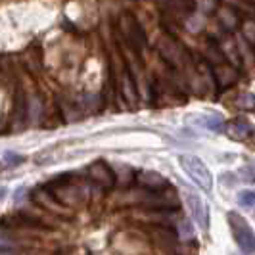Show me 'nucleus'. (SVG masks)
I'll return each mask as SVG.
<instances>
[{
	"label": "nucleus",
	"instance_id": "1",
	"mask_svg": "<svg viewBox=\"0 0 255 255\" xmlns=\"http://www.w3.org/2000/svg\"><path fill=\"white\" fill-rule=\"evenodd\" d=\"M119 35L121 38L125 40V44H127L128 48L132 52H142L146 48V33H144V29L142 25L138 23V19L132 15V13H121L119 15Z\"/></svg>",
	"mask_w": 255,
	"mask_h": 255
},
{
	"label": "nucleus",
	"instance_id": "2",
	"mask_svg": "<svg viewBox=\"0 0 255 255\" xmlns=\"http://www.w3.org/2000/svg\"><path fill=\"white\" fill-rule=\"evenodd\" d=\"M157 52L167 64L171 67H177V69H182L184 65H188V60H190L188 50L173 35H167V33L157 38Z\"/></svg>",
	"mask_w": 255,
	"mask_h": 255
},
{
	"label": "nucleus",
	"instance_id": "3",
	"mask_svg": "<svg viewBox=\"0 0 255 255\" xmlns=\"http://www.w3.org/2000/svg\"><path fill=\"white\" fill-rule=\"evenodd\" d=\"M180 161V167H182V171L190 177L202 190L209 192L213 188V177H211V171L207 169L204 161L200 159V157H196V155H188V153H184V155H180L179 157Z\"/></svg>",
	"mask_w": 255,
	"mask_h": 255
},
{
	"label": "nucleus",
	"instance_id": "4",
	"mask_svg": "<svg viewBox=\"0 0 255 255\" xmlns=\"http://www.w3.org/2000/svg\"><path fill=\"white\" fill-rule=\"evenodd\" d=\"M229 223L230 230H232V236L238 244V248L242 250L244 254H254L255 252V234L254 230L250 229L248 221L238 215V213H229Z\"/></svg>",
	"mask_w": 255,
	"mask_h": 255
},
{
	"label": "nucleus",
	"instance_id": "5",
	"mask_svg": "<svg viewBox=\"0 0 255 255\" xmlns=\"http://www.w3.org/2000/svg\"><path fill=\"white\" fill-rule=\"evenodd\" d=\"M182 196H184V202L188 205L190 215L194 217V221L205 230L209 227V211H207V205H205L204 202H202V198H200L198 194H194V192L184 190Z\"/></svg>",
	"mask_w": 255,
	"mask_h": 255
},
{
	"label": "nucleus",
	"instance_id": "6",
	"mask_svg": "<svg viewBox=\"0 0 255 255\" xmlns=\"http://www.w3.org/2000/svg\"><path fill=\"white\" fill-rule=\"evenodd\" d=\"M29 119V100H27L25 90L21 87L15 89L13 94V114H12V123L15 130H21L27 125Z\"/></svg>",
	"mask_w": 255,
	"mask_h": 255
},
{
	"label": "nucleus",
	"instance_id": "7",
	"mask_svg": "<svg viewBox=\"0 0 255 255\" xmlns=\"http://www.w3.org/2000/svg\"><path fill=\"white\" fill-rule=\"evenodd\" d=\"M87 173H89V179L102 188H112L115 184V173L104 161H94L92 165H89Z\"/></svg>",
	"mask_w": 255,
	"mask_h": 255
},
{
	"label": "nucleus",
	"instance_id": "8",
	"mask_svg": "<svg viewBox=\"0 0 255 255\" xmlns=\"http://www.w3.org/2000/svg\"><path fill=\"white\" fill-rule=\"evenodd\" d=\"M31 198H33V202L37 205L48 209V211L56 213V215H67V213H69L64 207V204H60L50 192H46V188H35L33 194H31Z\"/></svg>",
	"mask_w": 255,
	"mask_h": 255
},
{
	"label": "nucleus",
	"instance_id": "9",
	"mask_svg": "<svg viewBox=\"0 0 255 255\" xmlns=\"http://www.w3.org/2000/svg\"><path fill=\"white\" fill-rule=\"evenodd\" d=\"M236 79H238V71L234 65L227 64V62L213 65V83L219 89H229L236 83Z\"/></svg>",
	"mask_w": 255,
	"mask_h": 255
},
{
	"label": "nucleus",
	"instance_id": "10",
	"mask_svg": "<svg viewBox=\"0 0 255 255\" xmlns=\"http://www.w3.org/2000/svg\"><path fill=\"white\" fill-rule=\"evenodd\" d=\"M121 92L128 104L138 102V89H136V83L128 69H123V75H121Z\"/></svg>",
	"mask_w": 255,
	"mask_h": 255
},
{
	"label": "nucleus",
	"instance_id": "11",
	"mask_svg": "<svg viewBox=\"0 0 255 255\" xmlns=\"http://www.w3.org/2000/svg\"><path fill=\"white\" fill-rule=\"evenodd\" d=\"M136 180H138L140 186L148 188V190H159V188L167 186V180L155 171H142Z\"/></svg>",
	"mask_w": 255,
	"mask_h": 255
},
{
	"label": "nucleus",
	"instance_id": "12",
	"mask_svg": "<svg viewBox=\"0 0 255 255\" xmlns=\"http://www.w3.org/2000/svg\"><path fill=\"white\" fill-rule=\"evenodd\" d=\"M229 132L232 140H246V138L252 134V125H250L248 121L238 119V121H234L229 127Z\"/></svg>",
	"mask_w": 255,
	"mask_h": 255
},
{
	"label": "nucleus",
	"instance_id": "13",
	"mask_svg": "<svg viewBox=\"0 0 255 255\" xmlns=\"http://www.w3.org/2000/svg\"><path fill=\"white\" fill-rule=\"evenodd\" d=\"M217 15H219V21H221V25L225 27V29L232 31V29H236V27H238V15H236V12H232L230 8H227V6L219 8Z\"/></svg>",
	"mask_w": 255,
	"mask_h": 255
},
{
	"label": "nucleus",
	"instance_id": "14",
	"mask_svg": "<svg viewBox=\"0 0 255 255\" xmlns=\"http://www.w3.org/2000/svg\"><path fill=\"white\" fill-rule=\"evenodd\" d=\"M204 56H205V60L213 65H219V64H223V62H225V56H223L221 46H217V44H215V42H211V40L205 44Z\"/></svg>",
	"mask_w": 255,
	"mask_h": 255
},
{
	"label": "nucleus",
	"instance_id": "15",
	"mask_svg": "<svg viewBox=\"0 0 255 255\" xmlns=\"http://www.w3.org/2000/svg\"><path fill=\"white\" fill-rule=\"evenodd\" d=\"M234 106H236L238 110H244V112H255V94L244 92V94H240V96L234 100Z\"/></svg>",
	"mask_w": 255,
	"mask_h": 255
},
{
	"label": "nucleus",
	"instance_id": "16",
	"mask_svg": "<svg viewBox=\"0 0 255 255\" xmlns=\"http://www.w3.org/2000/svg\"><path fill=\"white\" fill-rule=\"evenodd\" d=\"M238 204L242 207H255V192L254 190H244L238 194Z\"/></svg>",
	"mask_w": 255,
	"mask_h": 255
},
{
	"label": "nucleus",
	"instance_id": "17",
	"mask_svg": "<svg viewBox=\"0 0 255 255\" xmlns=\"http://www.w3.org/2000/svg\"><path fill=\"white\" fill-rule=\"evenodd\" d=\"M60 108L64 110V115L67 121H75V119H79V112H77V110H71V102L60 100Z\"/></svg>",
	"mask_w": 255,
	"mask_h": 255
},
{
	"label": "nucleus",
	"instance_id": "18",
	"mask_svg": "<svg viewBox=\"0 0 255 255\" xmlns=\"http://www.w3.org/2000/svg\"><path fill=\"white\" fill-rule=\"evenodd\" d=\"M179 230H180V234H182V238L184 240H188V238H194V229H192V225H190V221H180L179 223Z\"/></svg>",
	"mask_w": 255,
	"mask_h": 255
},
{
	"label": "nucleus",
	"instance_id": "19",
	"mask_svg": "<svg viewBox=\"0 0 255 255\" xmlns=\"http://www.w3.org/2000/svg\"><path fill=\"white\" fill-rule=\"evenodd\" d=\"M204 125L207 128H213V130H221L223 128V119L221 117H207L204 121Z\"/></svg>",
	"mask_w": 255,
	"mask_h": 255
},
{
	"label": "nucleus",
	"instance_id": "20",
	"mask_svg": "<svg viewBox=\"0 0 255 255\" xmlns=\"http://www.w3.org/2000/svg\"><path fill=\"white\" fill-rule=\"evenodd\" d=\"M244 35H246V38H250L252 42H255V21H248L244 25Z\"/></svg>",
	"mask_w": 255,
	"mask_h": 255
},
{
	"label": "nucleus",
	"instance_id": "21",
	"mask_svg": "<svg viewBox=\"0 0 255 255\" xmlns=\"http://www.w3.org/2000/svg\"><path fill=\"white\" fill-rule=\"evenodd\" d=\"M6 159H10V161H21V157L19 155H13V153H6Z\"/></svg>",
	"mask_w": 255,
	"mask_h": 255
},
{
	"label": "nucleus",
	"instance_id": "22",
	"mask_svg": "<svg viewBox=\"0 0 255 255\" xmlns=\"http://www.w3.org/2000/svg\"><path fill=\"white\" fill-rule=\"evenodd\" d=\"M0 255H15V254L10 252V250H0Z\"/></svg>",
	"mask_w": 255,
	"mask_h": 255
},
{
	"label": "nucleus",
	"instance_id": "23",
	"mask_svg": "<svg viewBox=\"0 0 255 255\" xmlns=\"http://www.w3.org/2000/svg\"><path fill=\"white\" fill-rule=\"evenodd\" d=\"M4 194H6V188H0V200L4 198Z\"/></svg>",
	"mask_w": 255,
	"mask_h": 255
},
{
	"label": "nucleus",
	"instance_id": "24",
	"mask_svg": "<svg viewBox=\"0 0 255 255\" xmlns=\"http://www.w3.org/2000/svg\"><path fill=\"white\" fill-rule=\"evenodd\" d=\"M254 2H255V0H254Z\"/></svg>",
	"mask_w": 255,
	"mask_h": 255
}]
</instances>
